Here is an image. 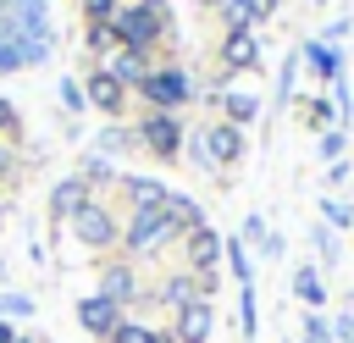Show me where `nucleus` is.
<instances>
[{"instance_id": "aec40b11", "label": "nucleus", "mask_w": 354, "mask_h": 343, "mask_svg": "<svg viewBox=\"0 0 354 343\" xmlns=\"http://www.w3.org/2000/svg\"><path fill=\"white\" fill-rule=\"evenodd\" d=\"M210 100L221 105V122H232V127L254 122V111H260V100H254V94H238V89H232V94H210Z\"/></svg>"}, {"instance_id": "393cba45", "label": "nucleus", "mask_w": 354, "mask_h": 343, "mask_svg": "<svg viewBox=\"0 0 354 343\" xmlns=\"http://www.w3.org/2000/svg\"><path fill=\"white\" fill-rule=\"evenodd\" d=\"M77 177H83L88 188H105V183H122V177H116V166H111L105 155H83V166H77Z\"/></svg>"}, {"instance_id": "2f4dec72", "label": "nucleus", "mask_w": 354, "mask_h": 343, "mask_svg": "<svg viewBox=\"0 0 354 343\" xmlns=\"http://www.w3.org/2000/svg\"><path fill=\"white\" fill-rule=\"evenodd\" d=\"M293 77H299V55H288V61H282V72H277V105H288V100H293Z\"/></svg>"}, {"instance_id": "37998d69", "label": "nucleus", "mask_w": 354, "mask_h": 343, "mask_svg": "<svg viewBox=\"0 0 354 343\" xmlns=\"http://www.w3.org/2000/svg\"><path fill=\"white\" fill-rule=\"evenodd\" d=\"M260 254H266V260H277V254H282V238H277V232H266V238H260Z\"/></svg>"}, {"instance_id": "f03ea898", "label": "nucleus", "mask_w": 354, "mask_h": 343, "mask_svg": "<svg viewBox=\"0 0 354 343\" xmlns=\"http://www.w3.org/2000/svg\"><path fill=\"white\" fill-rule=\"evenodd\" d=\"M171 238H183V232H177V221L166 216V205H160V210H133L127 227H122V249H127V254H155V249H166Z\"/></svg>"}, {"instance_id": "7c9ffc66", "label": "nucleus", "mask_w": 354, "mask_h": 343, "mask_svg": "<svg viewBox=\"0 0 354 343\" xmlns=\"http://www.w3.org/2000/svg\"><path fill=\"white\" fill-rule=\"evenodd\" d=\"M183 149H188V160H194L199 172H210V177H216V160L205 155V138H199V127H188V138H183Z\"/></svg>"}, {"instance_id": "49530a36", "label": "nucleus", "mask_w": 354, "mask_h": 343, "mask_svg": "<svg viewBox=\"0 0 354 343\" xmlns=\"http://www.w3.org/2000/svg\"><path fill=\"white\" fill-rule=\"evenodd\" d=\"M0 343H17V326L11 321H0Z\"/></svg>"}, {"instance_id": "09e8293b", "label": "nucleus", "mask_w": 354, "mask_h": 343, "mask_svg": "<svg viewBox=\"0 0 354 343\" xmlns=\"http://www.w3.org/2000/svg\"><path fill=\"white\" fill-rule=\"evenodd\" d=\"M17 343H39V337H17Z\"/></svg>"}, {"instance_id": "4be33fe9", "label": "nucleus", "mask_w": 354, "mask_h": 343, "mask_svg": "<svg viewBox=\"0 0 354 343\" xmlns=\"http://www.w3.org/2000/svg\"><path fill=\"white\" fill-rule=\"evenodd\" d=\"M105 343H177V337H171V332H155V326H144V321H133V315H122Z\"/></svg>"}, {"instance_id": "f3484780", "label": "nucleus", "mask_w": 354, "mask_h": 343, "mask_svg": "<svg viewBox=\"0 0 354 343\" xmlns=\"http://www.w3.org/2000/svg\"><path fill=\"white\" fill-rule=\"evenodd\" d=\"M194 299H205V293H199V277H194V271H177V277H166V282H160V304H166L171 315H177L183 304H194Z\"/></svg>"}, {"instance_id": "412c9836", "label": "nucleus", "mask_w": 354, "mask_h": 343, "mask_svg": "<svg viewBox=\"0 0 354 343\" xmlns=\"http://www.w3.org/2000/svg\"><path fill=\"white\" fill-rule=\"evenodd\" d=\"M127 149H138V133L133 127H122V122H111V127H100V138H94V155H127Z\"/></svg>"}, {"instance_id": "ea45409f", "label": "nucleus", "mask_w": 354, "mask_h": 343, "mask_svg": "<svg viewBox=\"0 0 354 343\" xmlns=\"http://www.w3.org/2000/svg\"><path fill=\"white\" fill-rule=\"evenodd\" d=\"M343 33H348V17H337V22H332V28H326V33H321V44H337V39H343Z\"/></svg>"}, {"instance_id": "c9c22d12", "label": "nucleus", "mask_w": 354, "mask_h": 343, "mask_svg": "<svg viewBox=\"0 0 354 343\" xmlns=\"http://www.w3.org/2000/svg\"><path fill=\"white\" fill-rule=\"evenodd\" d=\"M77 6H83V17H88V22H111L122 0H77Z\"/></svg>"}, {"instance_id": "9b49d317", "label": "nucleus", "mask_w": 354, "mask_h": 343, "mask_svg": "<svg viewBox=\"0 0 354 343\" xmlns=\"http://www.w3.org/2000/svg\"><path fill=\"white\" fill-rule=\"evenodd\" d=\"M122 315H127V310H116V304H111V299H100V293L77 299V326H83L88 337H111Z\"/></svg>"}, {"instance_id": "f8f14e48", "label": "nucleus", "mask_w": 354, "mask_h": 343, "mask_svg": "<svg viewBox=\"0 0 354 343\" xmlns=\"http://www.w3.org/2000/svg\"><path fill=\"white\" fill-rule=\"evenodd\" d=\"M210 326H216V304H210V299H194V304H183V310H177L171 337H177V343H205V337H210Z\"/></svg>"}, {"instance_id": "c756f323", "label": "nucleus", "mask_w": 354, "mask_h": 343, "mask_svg": "<svg viewBox=\"0 0 354 343\" xmlns=\"http://www.w3.org/2000/svg\"><path fill=\"white\" fill-rule=\"evenodd\" d=\"M348 221H354V205H343V199L326 194L321 199V227H348Z\"/></svg>"}, {"instance_id": "cd10ccee", "label": "nucleus", "mask_w": 354, "mask_h": 343, "mask_svg": "<svg viewBox=\"0 0 354 343\" xmlns=\"http://www.w3.org/2000/svg\"><path fill=\"white\" fill-rule=\"evenodd\" d=\"M238 326H243V343H254V326H260V310H254V288H238Z\"/></svg>"}, {"instance_id": "de8ad7c7", "label": "nucleus", "mask_w": 354, "mask_h": 343, "mask_svg": "<svg viewBox=\"0 0 354 343\" xmlns=\"http://www.w3.org/2000/svg\"><path fill=\"white\" fill-rule=\"evenodd\" d=\"M138 6H149V11H166V0H138Z\"/></svg>"}, {"instance_id": "20e7f679", "label": "nucleus", "mask_w": 354, "mask_h": 343, "mask_svg": "<svg viewBox=\"0 0 354 343\" xmlns=\"http://www.w3.org/2000/svg\"><path fill=\"white\" fill-rule=\"evenodd\" d=\"M133 133H138V149H149L155 160H177L183 138H188V127L177 122V111H149L144 122H133Z\"/></svg>"}, {"instance_id": "a211bd4d", "label": "nucleus", "mask_w": 354, "mask_h": 343, "mask_svg": "<svg viewBox=\"0 0 354 343\" xmlns=\"http://www.w3.org/2000/svg\"><path fill=\"white\" fill-rule=\"evenodd\" d=\"M11 22H17V39L44 33L50 28V0H11Z\"/></svg>"}, {"instance_id": "f257e3e1", "label": "nucleus", "mask_w": 354, "mask_h": 343, "mask_svg": "<svg viewBox=\"0 0 354 343\" xmlns=\"http://www.w3.org/2000/svg\"><path fill=\"white\" fill-rule=\"evenodd\" d=\"M111 33H116V50L149 55V50L171 33V22H166V11H149V6H138V0H122L116 17H111Z\"/></svg>"}, {"instance_id": "8fccbe9b", "label": "nucleus", "mask_w": 354, "mask_h": 343, "mask_svg": "<svg viewBox=\"0 0 354 343\" xmlns=\"http://www.w3.org/2000/svg\"><path fill=\"white\" fill-rule=\"evenodd\" d=\"M0 282H6V260H0Z\"/></svg>"}, {"instance_id": "f704fd0d", "label": "nucleus", "mask_w": 354, "mask_h": 343, "mask_svg": "<svg viewBox=\"0 0 354 343\" xmlns=\"http://www.w3.org/2000/svg\"><path fill=\"white\" fill-rule=\"evenodd\" d=\"M310 238H315V254H321L326 266H337V238H332V227H321V221H315V232H310Z\"/></svg>"}, {"instance_id": "6ab92c4d", "label": "nucleus", "mask_w": 354, "mask_h": 343, "mask_svg": "<svg viewBox=\"0 0 354 343\" xmlns=\"http://www.w3.org/2000/svg\"><path fill=\"white\" fill-rule=\"evenodd\" d=\"M166 216L177 221V232H183V238H188L194 227H205V210H199V199H188V194H177V188L166 194Z\"/></svg>"}, {"instance_id": "473e14b6", "label": "nucleus", "mask_w": 354, "mask_h": 343, "mask_svg": "<svg viewBox=\"0 0 354 343\" xmlns=\"http://www.w3.org/2000/svg\"><path fill=\"white\" fill-rule=\"evenodd\" d=\"M61 105H66V111H88V100H83V77H61Z\"/></svg>"}, {"instance_id": "7ed1b4c3", "label": "nucleus", "mask_w": 354, "mask_h": 343, "mask_svg": "<svg viewBox=\"0 0 354 343\" xmlns=\"http://www.w3.org/2000/svg\"><path fill=\"white\" fill-rule=\"evenodd\" d=\"M138 94H144L149 111H177V105H188L199 89H194V77H188L183 66H149V77L138 83Z\"/></svg>"}, {"instance_id": "423d86ee", "label": "nucleus", "mask_w": 354, "mask_h": 343, "mask_svg": "<svg viewBox=\"0 0 354 343\" xmlns=\"http://www.w3.org/2000/svg\"><path fill=\"white\" fill-rule=\"evenodd\" d=\"M221 249H227V238H221V232H210V227H194V232L183 238V260H188V271H194V277H216Z\"/></svg>"}, {"instance_id": "b1692460", "label": "nucleus", "mask_w": 354, "mask_h": 343, "mask_svg": "<svg viewBox=\"0 0 354 343\" xmlns=\"http://www.w3.org/2000/svg\"><path fill=\"white\" fill-rule=\"evenodd\" d=\"M227 266H232V277H238V288H254V254H249V243L243 238H227Z\"/></svg>"}, {"instance_id": "dca6fc26", "label": "nucleus", "mask_w": 354, "mask_h": 343, "mask_svg": "<svg viewBox=\"0 0 354 343\" xmlns=\"http://www.w3.org/2000/svg\"><path fill=\"white\" fill-rule=\"evenodd\" d=\"M304 61H310V72L321 77V83H343V50L337 44H304Z\"/></svg>"}, {"instance_id": "a19ab883", "label": "nucleus", "mask_w": 354, "mask_h": 343, "mask_svg": "<svg viewBox=\"0 0 354 343\" xmlns=\"http://www.w3.org/2000/svg\"><path fill=\"white\" fill-rule=\"evenodd\" d=\"M348 177H354V166H348V160H332V172H326V183H348Z\"/></svg>"}, {"instance_id": "6e6552de", "label": "nucleus", "mask_w": 354, "mask_h": 343, "mask_svg": "<svg viewBox=\"0 0 354 343\" xmlns=\"http://www.w3.org/2000/svg\"><path fill=\"white\" fill-rule=\"evenodd\" d=\"M100 299H111L116 310L138 304V271H133V260H111L100 271Z\"/></svg>"}, {"instance_id": "1a4fd4ad", "label": "nucleus", "mask_w": 354, "mask_h": 343, "mask_svg": "<svg viewBox=\"0 0 354 343\" xmlns=\"http://www.w3.org/2000/svg\"><path fill=\"white\" fill-rule=\"evenodd\" d=\"M100 72L116 83V89H127V94H138V83L149 77V55H133V50H111L105 61H100Z\"/></svg>"}, {"instance_id": "39448f33", "label": "nucleus", "mask_w": 354, "mask_h": 343, "mask_svg": "<svg viewBox=\"0 0 354 343\" xmlns=\"http://www.w3.org/2000/svg\"><path fill=\"white\" fill-rule=\"evenodd\" d=\"M72 238H77L83 249H111V243H122V221H116L100 199H88V205L72 216Z\"/></svg>"}, {"instance_id": "c85d7f7f", "label": "nucleus", "mask_w": 354, "mask_h": 343, "mask_svg": "<svg viewBox=\"0 0 354 343\" xmlns=\"http://www.w3.org/2000/svg\"><path fill=\"white\" fill-rule=\"evenodd\" d=\"M83 50H94V55H111V50H116V33H111V22H88V33H83Z\"/></svg>"}, {"instance_id": "ddd939ff", "label": "nucleus", "mask_w": 354, "mask_h": 343, "mask_svg": "<svg viewBox=\"0 0 354 343\" xmlns=\"http://www.w3.org/2000/svg\"><path fill=\"white\" fill-rule=\"evenodd\" d=\"M122 194H127V205H133V210H160L171 188H166L160 177H144V172H127V177H122Z\"/></svg>"}, {"instance_id": "79ce46f5", "label": "nucleus", "mask_w": 354, "mask_h": 343, "mask_svg": "<svg viewBox=\"0 0 354 343\" xmlns=\"http://www.w3.org/2000/svg\"><path fill=\"white\" fill-rule=\"evenodd\" d=\"M243 238H254V243H260V238H266V221H260V216H243Z\"/></svg>"}, {"instance_id": "72a5a7b5", "label": "nucleus", "mask_w": 354, "mask_h": 343, "mask_svg": "<svg viewBox=\"0 0 354 343\" xmlns=\"http://www.w3.org/2000/svg\"><path fill=\"white\" fill-rule=\"evenodd\" d=\"M343 144H348V138H343V127H332V133H321V144H315V149H321V160L332 166V160H343Z\"/></svg>"}, {"instance_id": "3c124183", "label": "nucleus", "mask_w": 354, "mask_h": 343, "mask_svg": "<svg viewBox=\"0 0 354 343\" xmlns=\"http://www.w3.org/2000/svg\"><path fill=\"white\" fill-rule=\"evenodd\" d=\"M39 343H50V337H39Z\"/></svg>"}, {"instance_id": "c03bdc74", "label": "nucleus", "mask_w": 354, "mask_h": 343, "mask_svg": "<svg viewBox=\"0 0 354 343\" xmlns=\"http://www.w3.org/2000/svg\"><path fill=\"white\" fill-rule=\"evenodd\" d=\"M11 172H17V149H11V144H0V177H11Z\"/></svg>"}, {"instance_id": "e433bc0d", "label": "nucleus", "mask_w": 354, "mask_h": 343, "mask_svg": "<svg viewBox=\"0 0 354 343\" xmlns=\"http://www.w3.org/2000/svg\"><path fill=\"white\" fill-rule=\"evenodd\" d=\"M304 343H337V337H332V326L321 315H304Z\"/></svg>"}, {"instance_id": "a18cd8bd", "label": "nucleus", "mask_w": 354, "mask_h": 343, "mask_svg": "<svg viewBox=\"0 0 354 343\" xmlns=\"http://www.w3.org/2000/svg\"><path fill=\"white\" fill-rule=\"evenodd\" d=\"M249 6H254V22H260V17H271V11H277V0H249Z\"/></svg>"}, {"instance_id": "4468645a", "label": "nucleus", "mask_w": 354, "mask_h": 343, "mask_svg": "<svg viewBox=\"0 0 354 343\" xmlns=\"http://www.w3.org/2000/svg\"><path fill=\"white\" fill-rule=\"evenodd\" d=\"M221 66H260V39H254V28H232L227 39H221Z\"/></svg>"}, {"instance_id": "2eb2a0df", "label": "nucleus", "mask_w": 354, "mask_h": 343, "mask_svg": "<svg viewBox=\"0 0 354 343\" xmlns=\"http://www.w3.org/2000/svg\"><path fill=\"white\" fill-rule=\"evenodd\" d=\"M83 100L94 105V111H105V116H122V105H127V89H116L100 66L88 72V83H83Z\"/></svg>"}, {"instance_id": "9d476101", "label": "nucleus", "mask_w": 354, "mask_h": 343, "mask_svg": "<svg viewBox=\"0 0 354 343\" xmlns=\"http://www.w3.org/2000/svg\"><path fill=\"white\" fill-rule=\"evenodd\" d=\"M88 199H94V188H88L83 177H61V183L50 188V216H55L61 227H72V216H77Z\"/></svg>"}, {"instance_id": "bb28decb", "label": "nucleus", "mask_w": 354, "mask_h": 343, "mask_svg": "<svg viewBox=\"0 0 354 343\" xmlns=\"http://www.w3.org/2000/svg\"><path fill=\"white\" fill-rule=\"evenodd\" d=\"M39 304L28 299V293H11V288H0V321H28Z\"/></svg>"}, {"instance_id": "4c0bfd02", "label": "nucleus", "mask_w": 354, "mask_h": 343, "mask_svg": "<svg viewBox=\"0 0 354 343\" xmlns=\"http://www.w3.org/2000/svg\"><path fill=\"white\" fill-rule=\"evenodd\" d=\"M17 127H22V116H17V105L0 94V133H17Z\"/></svg>"}, {"instance_id": "0eeeda50", "label": "nucleus", "mask_w": 354, "mask_h": 343, "mask_svg": "<svg viewBox=\"0 0 354 343\" xmlns=\"http://www.w3.org/2000/svg\"><path fill=\"white\" fill-rule=\"evenodd\" d=\"M199 138H205V155L216 160V172L232 166V160H243V127H232V122H210V127H199Z\"/></svg>"}, {"instance_id": "5701e85b", "label": "nucleus", "mask_w": 354, "mask_h": 343, "mask_svg": "<svg viewBox=\"0 0 354 343\" xmlns=\"http://www.w3.org/2000/svg\"><path fill=\"white\" fill-rule=\"evenodd\" d=\"M293 299H299V304H310V315L326 304V288H321L315 266H299V271H293Z\"/></svg>"}, {"instance_id": "a878e982", "label": "nucleus", "mask_w": 354, "mask_h": 343, "mask_svg": "<svg viewBox=\"0 0 354 343\" xmlns=\"http://www.w3.org/2000/svg\"><path fill=\"white\" fill-rule=\"evenodd\" d=\"M216 11H221V22H227V33H232V28H254V6H249V0H216Z\"/></svg>"}, {"instance_id": "58836bf2", "label": "nucleus", "mask_w": 354, "mask_h": 343, "mask_svg": "<svg viewBox=\"0 0 354 343\" xmlns=\"http://www.w3.org/2000/svg\"><path fill=\"white\" fill-rule=\"evenodd\" d=\"M332 337H337V343H354V315H337V321H332Z\"/></svg>"}]
</instances>
